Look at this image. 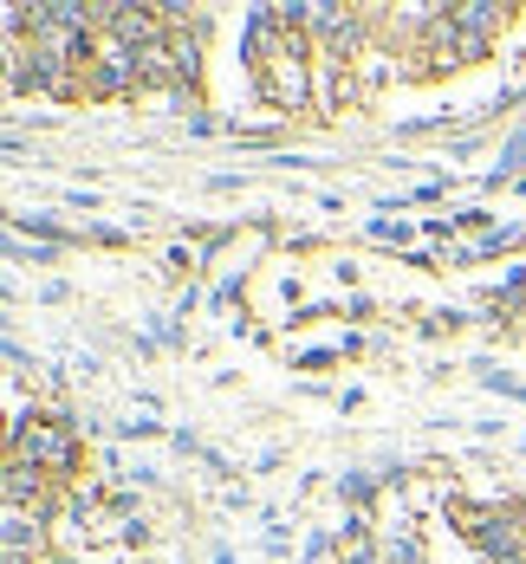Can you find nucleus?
<instances>
[{"label":"nucleus","instance_id":"1","mask_svg":"<svg viewBox=\"0 0 526 564\" xmlns=\"http://www.w3.org/2000/svg\"><path fill=\"white\" fill-rule=\"evenodd\" d=\"M20 448L33 454V460H72V448H65V435H40V429H33V435H26Z\"/></svg>","mask_w":526,"mask_h":564},{"label":"nucleus","instance_id":"2","mask_svg":"<svg viewBox=\"0 0 526 564\" xmlns=\"http://www.w3.org/2000/svg\"><path fill=\"white\" fill-rule=\"evenodd\" d=\"M222 564H234V558H222Z\"/></svg>","mask_w":526,"mask_h":564}]
</instances>
